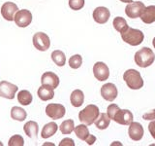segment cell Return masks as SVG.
I'll return each instance as SVG.
<instances>
[{"label": "cell", "mask_w": 155, "mask_h": 146, "mask_svg": "<svg viewBox=\"0 0 155 146\" xmlns=\"http://www.w3.org/2000/svg\"><path fill=\"white\" fill-rule=\"evenodd\" d=\"M59 146H75V141L72 138L66 137L64 139H62L59 143Z\"/></svg>", "instance_id": "836d02e7"}, {"label": "cell", "mask_w": 155, "mask_h": 146, "mask_svg": "<svg viewBox=\"0 0 155 146\" xmlns=\"http://www.w3.org/2000/svg\"><path fill=\"white\" fill-rule=\"evenodd\" d=\"M100 115V110L98 106L94 104H89L86 107H84L81 111L79 113V120L87 126H90L93 123Z\"/></svg>", "instance_id": "3957f363"}, {"label": "cell", "mask_w": 155, "mask_h": 146, "mask_svg": "<svg viewBox=\"0 0 155 146\" xmlns=\"http://www.w3.org/2000/svg\"><path fill=\"white\" fill-rule=\"evenodd\" d=\"M71 104L74 107H80L84 104V94L81 90H75L72 92L70 96Z\"/></svg>", "instance_id": "44dd1931"}, {"label": "cell", "mask_w": 155, "mask_h": 146, "mask_svg": "<svg viewBox=\"0 0 155 146\" xmlns=\"http://www.w3.org/2000/svg\"><path fill=\"white\" fill-rule=\"evenodd\" d=\"M59 130L63 134H71L73 130H75V123L72 119L65 120L64 122H62Z\"/></svg>", "instance_id": "83f0119b"}, {"label": "cell", "mask_w": 155, "mask_h": 146, "mask_svg": "<svg viewBox=\"0 0 155 146\" xmlns=\"http://www.w3.org/2000/svg\"><path fill=\"white\" fill-rule=\"evenodd\" d=\"M33 45L37 50L45 52L51 47V39L46 33L37 32L33 35Z\"/></svg>", "instance_id": "5b68a950"}, {"label": "cell", "mask_w": 155, "mask_h": 146, "mask_svg": "<svg viewBox=\"0 0 155 146\" xmlns=\"http://www.w3.org/2000/svg\"><path fill=\"white\" fill-rule=\"evenodd\" d=\"M66 113L65 107L62 104L50 103L46 107V114L52 120H58L64 117Z\"/></svg>", "instance_id": "ba28073f"}, {"label": "cell", "mask_w": 155, "mask_h": 146, "mask_svg": "<svg viewBox=\"0 0 155 146\" xmlns=\"http://www.w3.org/2000/svg\"><path fill=\"white\" fill-rule=\"evenodd\" d=\"M155 61L153 51L148 47H143L135 54V62L138 66L145 68L152 64Z\"/></svg>", "instance_id": "6da1fadb"}, {"label": "cell", "mask_w": 155, "mask_h": 146, "mask_svg": "<svg viewBox=\"0 0 155 146\" xmlns=\"http://www.w3.org/2000/svg\"><path fill=\"white\" fill-rule=\"evenodd\" d=\"M113 26H114V29L116 31H118L119 33H121L128 27V23H127V22H126V19L124 18L116 17V18H114V22H113Z\"/></svg>", "instance_id": "4316f807"}, {"label": "cell", "mask_w": 155, "mask_h": 146, "mask_svg": "<svg viewBox=\"0 0 155 146\" xmlns=\"http://www.w3.org/2000/svg\"><path fill=\"white\" fill-rule=\"evenodd\" d=\"M75 134L77 135L78 138H80L81 140L85 141V139L89 136V130L87 128V125L85 124H81L75 127Z\"/></svg>", "instance_id": "484cf974"}, {"label": "cell", "mask_w": 155, "mask_h": 146, "mask_svg": "<svg viewBox=\"0 0 155 146\" xmlns=\"http://www.w3.org/2000/svg\"><path fill=\"white\" fill-rule=\"evenodd\" d=\"M11 117H12V119H14V120L22 122V121H24L26 119L27 113L23 108H21V107L14 106L13 108L11 109Z\"/></svg>", "instance_id": "603a6c76"}, {"label": "cell", "mask_w": 155, "mask_h": 146, "mask_svg": "<svg viewBox=\"0 0 155 146\" xmlns=\"http://www.w3.org/2000/svg\"><path fill=\"white\" fill-rule=\"evenodd\" d=\"M140 18L147 24H150L154 23L155 22V6L154 5H150L148 7H145Z\"/></svg>", "instance_id": "e0dca14e"}, {"label": "cell", "mask_w": 155, "mask_h": 146, "mask_svg": "<svg viewBox=\"0 0 155 146\" xmlns=\"http://www.w3.org/2000/svg\"><path fill=\"white\" fill-rule=\"evenodd\" d=\"M14 21L18 27H26L32 22V14L26 9L18 10L15 15Z\"/></svg>", "instance_id": "52a82bcc"}, {"label": "cell", "mask_w": 155, "mask_h": 146, "mask_svg": "<svg viewBox=\"0 0 155 146\" xmlns=\"http://www.w3.org/2000/svg\"><path fill=\"white\" fill-rule=\"evenodd\" d=\"M84 0H69V7L74 11H79L84 7Z\"/></svg>", "instance_id": "4dcf8cb0"}, {"label": "cell", "mask_w": 155, "mask_h": 146, "mask_svg": "<svg viewBox=\"0 0 155 146\" xmlns=\"http://www.w3.org/2000/svg\"><path fill=\"white\" fill-rule=\"evenodd\" d=\"M145 8V5L140 1H133L129 3L125 8L126 16L130 19L140 18Z\"/></svg>", "instance_id": "8992f818"}, {"label": "cell", "mask_w": 155, "mask_h": 146, "mask_svg": "<svg viewBox=\"0 0 155 146\" xmlns=\"http://www.w3.org/2000/svg\"><path fill=\"white\" fill-rule=\"evenodd\" d=\"M51 60L57 66H64L66 62L65 54L60 50H55L51 53Z\"/></svg>", "instance_id": "cb8c5ba5"}, {"label": "cell", "mask_w": 155, "mask_h": 146, "mask_svg": "<svg viewBox=\"0 0 155 146\" xmlns=\"http://www.w3.org/2000/svg\"><path fill=\"white\" fill-rule=\"evenodd\" d=\"M58 130V126L54 122H50V123L46 124L45 126L43 127V130L41 131V136L43 138H48L51 137L53 134H56V131Z\"/></svg>", "instance_id": "ffe728a7"}, {"label": "cell", "mask_w": 155, "mask_h": 146, "mask_svg": "<svg viewBox=\"0 0 155 146\" xmlns=\"http://www.w3.org/2000/svg\"><path fill=\"white\" fill-rule=\"evenodd\" d=\"M82 64V57L81 55H74L69 58V65L73 69H78Z\"/></svg>", "instance_id": "f1b7e54d"}, {"label": "cell", "mask_w": 155, "mask_h": 146, "mask_svg": "<svg viewBox=\"0 0 155 146\" xmlns=\"http://www.w3.org/2000/svg\"><path fill=\"white\" fill-rule=\"evenodd\" d=\"M119 109V107L118 105H116V104H110L108 106V109H107V113H108L109 117H110V120H113L114 118V115L115 114V112L117 111Z\"/></svg>", "instance_id": "1f68e13d"}, {"label": "cell", "mask_w": 155, "mask_h": 146, "mask_svg": "<svg viewBox=\"0 0 155 146\" xmlns=\"http://www.w3.org/2000/svg\"><path fill=\"white\" fill-rule=\"evenodd\" d=\"M143 119L147 121H153L155 120V109L150 110L149 112H147L143 115Z\"/></svg>", "instance_id": "d6a6232c"}, {"label": "cell", "mask_w": 155, "mask_h": 146, "mask_svg": "<svg viewBox=\"0 0 155 146\" xmlns=\"http://www.w3.org/2000/svg\"><path fill=\"white\" fill-rule=\"evenodd\" d=\"M118 95L117 88L113 83H107L101 87V96L107 101H114Z\"/></svg>", "instance_id": "7c38bea8"}, {"label": "cell", "mask_w": 155, "mask_h": 146, "mask_svg": "<svg viewBox=\"0 0 155 146\" xmlns=\"http://www.w3.org/2000/svg\"><path fill=\"white\" fill-rule=\"evenodd\" d=\"M18 88L17 85L7 81L0 82V96L7 99H14Z\"/></svg>", "instance_id": "9c48e42d"}, {"label": "cell", "mask_w": 155, "mask_h": 146, "mask_svg": "<svg viewBox=\"0 0 155 146\" xmlns=\"http://www.w3.org/2000/svg\"><path fill=\"white\" fill-rule=\"evenodd\" d=\"M41 83L43 86L50 87L51 89L54 90L58 87V85H59V77L53 72H51V71L45 72L42 75Z\"/></svg>", "instance_id": "9a60e30c"}, {"label": "cell", "mask_w": 155, "mask_h": 146, "mask_svg": "<svg viewBox=\"0 0 155 146\" xmlns=\"http://www.w3.org/2000/svg\"><path fill=\"white\" fill-rule=\"evenodd\" d=\"M120 34L122 40L131 46H139L140 44H142L143 42L144 39V34L143 33L142 30L129 26Z\"/></svg>", "instance_id": "7a4b0ae2"}, {"label": "cell", "mask_w": 155, "mask_h": 146, "mask_svg": "<svg viewBox=\"0 0 155 146\" xmlns=\"http://www.w3.org/2000/svg\"><path fill=\"white\" fill-rule=\"evenodd\" d=\"M128 134H129V137L132 140L140 141L143 138V136L144 134L143 126L140 125L139 122H132V123L129 125Z\"/></svg>", "instance_id": "5bb4252c"}, {"label": "cell", "mask_w": 155, "mask_h": 146, "mask_svg": "<svg viewBox=\"0 0 155 146\" xmlns=\"http://www.w3.org/2000/svg\"><path fill=\"white\" fill-rule=\"evenodd\" d=\"M123 80L131 90H140L143 86V80L140 73L136 69H128L124 72Z\"/></svg>", "instance_id": "277c9868"}, {"label": "cell", "mask_w": 155, "mask_h": 146, "mask_svg": "<svg viewBox=\"0 0 155 146\" xmlns=\"http://www.w3.org/2000/svg\"><path fill=\"white\" fill-rule=\"evenodd\" d=\"M23 130L25 134L30 138H36L38 131H39V127L38 124L35 121H28L25 125L23 126Z\"/></svg>", "instance_id": "ac0fdd59"}, {"label": "cell", "mask_w": 155, "mask_h": 146, "mask_svg": "<svg viewBox=\"0 0 155 146\" xmlns=\"http://www.w3.org/2000/svg\"><path fill=\"white\" fill-rule=\"evenodd\" d=\"M18 11V6L13 2H5L1 7L2 17L9 22H13L15 19V15Z\"/></svg>", "instance_id": "4fadbf2b"}, {"label": "cell", "mask_w": 155, "mask_h": 146, "mask_svg": "<svg viewBox=\"0 0 155 146\" xmlns=\"http://www.w3.org/2000/svg\"><path fill=\"white\" fill-rule=\"evenodd\" d=\"M0 146H3V143L1 142V141H0Z\"/></svg>", "instance_id": "f35d334b"}, {"label": "cell", "mask_w": 155, "mask_h": 146, "mask_svg": "<svg viewBox=\"0 0 155 146\" xmlns=\"http://www.w3.org/2000/svg\"><path fill=\"white\" fill-rule=\"evenodd\" d=\"M32 99H33L32 95L29 91L22 90L18 94V101L21 105H24V106L29 105L32 102Z\"/></svg>", "instance_id": "d4e9b609"}, {"label": "cell", "mask_w": 155, "mask_h": 146, "mask_svg": "<svg viewBox=\"0 0 155 146\" xmlns=\"http://www.w3.org/2000/svg\"><path fill=\"white\" fill-rule=\"evenodd\" d=\"M93 74L98 81H106L110 77V69L105 62L97 61L93 65Z\"/></svg>", "instance_id": "8fae6325"}, {"label": "cell", "mask_w": 155, "mask_h": 146, "mask_svg": "<svg viewBox=\"0 0 155 146\" xmlns=\"http://www.w3.org/2000/svg\"><path fill=\"white\" fill-rule=\"evenodd\" d=\"M37 95L41 100L47 101V100H51L53 99V96H54V92H53V89H51V88L42 85L38 89Z\"/></svg>", "instance_id": "d6986e66"}, {"label": "cell", "mask_w": 155, "mask_h": 146, "mask_svg": "<svg viewBox=\"0 0 155 146\" xmlns=\"http://www.w3.org/2000/svg\"><path fill=\"white\" fill-rule=\"evenodd\" d=\"M119 1L123 3H131V2H133V0H119Z\"/></svg>", "instance_id": "8d00e7d4"}, {"label": "cell", "mask_w": 155, "mask_h": 146, "mask_svg": "<svg viewBox=\"0 0 155 146\" xmlns=\"http://www.w3.org/2000/svg\"><path fill=\"white\" fill-rule=\"evenodd\" d=\"M113 120L119 125L127 126L133 122V114L128 109H118L114 115Z\"/></svg>", "instance_id": "30bf717a"}, {"label": "cell", "mask_w": 155, "mask_h": 146, "mask_svg": "<svg viewBox=\"0 0 155 146\" xmlns=\"http://www.w3.org/2000/svg\"><path fill=\"white\" fill-rule=\"evenodd\" d=\"M110 119L108 115V113H101L99 117L95 121V126L99 130H106L110 126Z\"/></svg>", "instance_id": "7402d4cb"}, {"label": "cell", "mask_w": 155, "mask_h": 146, "mask_svg": "<svg viewBox=\"0 0 155 146\" xmlns=\"http://www.w3.org/2000/svg\"><path fill=\"white\" fill-rule=\"evenodd\" d=\"M92 16H93V19L97 23L103 24L109 21V19L110 17V12L108 8L100 6L95 8Z\"/></svg>", "instance_id": "2e32d148"}, {"label": "cell", "mask_w": 155, "mask_h": 146, "mask_svg": "<svg viewBox=\"0 0 155 146\" xmlns=\"http://www.w3.org/2000/svg\"><path fill=\"white\" fill-rule=\"evenodd\" d=\"M148 130H149V134H151V136L155 139V121L154 120L151 122V123H149Z\"/></svg>", "instance_id": "e575fe53"}, {"label": "cell", "mask_w": 155, "mask_h": 146, "mask_svg": "<svg viewBox=\"0 0 155 146\" xmlns=\"http://www.w3.org/2000/svg\"><path fill=\"white\" fill-rule=\"evenodd\" d=\"M152 44H153V47H154V49H155V37L153 38V41H152Z\"/></svg>", "instance_id": "74e56055"}, {"label": "cell", "mask_w": 155, "mask_h": 146, "mask_svg": "<svg viewBox=\"0 0 155 146\" xmlns=\"http://www.w3.org/2000/svg\"><path fill=\"white\" fill-rule=\"evenodd\" d=\"M96 141V136L94 135H92V134H89V136L85 139V142L86 144H88V145H92V144H94V142Z\"/></svg>", "instance_id": "d590c367"}, {"label": "cell", "mask_w": 155, "mask_h": 146, "mask_svg": "<svg viewBox=\"0 0 155 146\" xmlns=\"http://www.w3.org/2000/svg\"><path fill=\"white\" fill-rule=\"evenodd\" d=\"M8 145L9 146H23L24 145V139L21 135L15 134L9 139Z\"/></svg>", "instance_id": "f546056e"}]
</instances>
